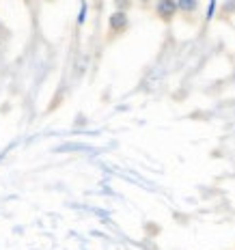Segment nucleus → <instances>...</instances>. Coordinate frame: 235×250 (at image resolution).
I'll return each instance as SVG.
<instances>
[{"mask_svg":"<svg viewBox=\"0 0 235 250\" xmlns=\"http://www.w3.org/2000/svg\"><path fill=\"white\" fill-rule=\"evenodd\" d=\"M153 2V0H140V4H143V7H147V4H151Z\"/></svg>","mask_w":235,"mask_h":250,"instance_id":"39448f33","label":"nucleus"},{"mask_svg":"<svg viewBox=\"0 0 235 250\" xmlns=\"http://www.w3.org/2000/svg\"><path fill=\"white\" fill-rule=\"evenodd\" d=\"M177 7H179L181 13H194L198 9V0H177Z\"/></svg>","mask_w":235,"mask_h":250,"instance_id":"7ed1b4c3","label":"nucleus"},{"mask_svg":"<svg viewBox=\"0 0 235 250\" xmlns=\"http://www.w3.org/2000/svg\"><path fill=\"white\" fill-rule=\"evenodd\" d=\"M112 2H114V9H117V11H129L134 0H112Z\"/></svg>","mask_w":235,"mask_h":250,"instance_id":"20e7f679","label":"nucleus"},{"mask_svg":"<svg viewBox=\"0 0 235 250\" xmlns=\"http://www.w3.org/2000/svg\"><path fill=\"white\" fill-rule=\"evenodd\" d=\"M155 18L162 20L164 24L173 22V18L179 11V7H177V0H155Z\"/></svg>","mask_w":235,"mask_h":250,"instance_id":"f257e3e1","label":"nucleus"},{"mask_svg":"<svg viewBox=\"0 0 235 250\" xmlns=\"http://www.w3.org/2000/svg\"><path fill=\"white\" fill-rule=\"evenodd\" d=\"M128 28H129L128 11H114V13H110V18H108V30H110L112 37L123 35Z\"/></svg>","mask_w":235,"mask_h":250,"instance_id":"f03ea898","label":"nucleus"}]
</instances>
